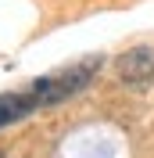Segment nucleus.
<instances>
[{"mask_svg":"<svg viewBox=\"0 0 154 158\" xmlns=\"http://www.w3.org/2000/svg\"><path fill=\"white\" fill-rule=\"evenodd\" d=\"M100 65H104L100 58H83V61H75V65H68V69H58V72H50V76L32 79V83H29V94L36 97L39 108L61 104V101L75 97L79 90H86L90 83H93V76L100 72Z\"/></svg>","mask_w":154,"mask_h":158,"instance_id":"obj_1","label":"nucleus"},{"mask_svg":"<svg viewBox=\"0 0 154 158\" xmlns=\"http://www.w3.org/2000/svg\"><path fill=\"white\" fill-rule=\"evenodd\" d=\"M118 76H122L129 86H147L154 79V50L151 47H136V50H129V54H122Z\"/></svg>","mask_w":154,"mask_h":158,"instance_id":"obj_2","label":"nucleus"},{"mask_svg":"<svg viewBox=\"0 0 154 158\" xmlns=\"http://www.w3.org/2000/svg\"><path fill=\"white\" fill-rule=\"evenodd\" d=\"M32 111H39L36 97L29 90H11V94H0V126H11V122H22L29 118Z\"/></svg>","mask_w":154,"mask_h":158,"instance_id":"obj_3","label":"nucleus"},{"mask_svg":"<svg viewBox=\"0 0 154 158\" xmlns=\"http://www.w3.org/2000/svg\"><path fill=\"white\" fill-rule=\"evenodd\" d=\"M0 158H4V155H0Z\"/></svg>","mask_w":154,"mask_h":158,"instance_id":"obj_4","label":"nucleus"}]
</instances>
